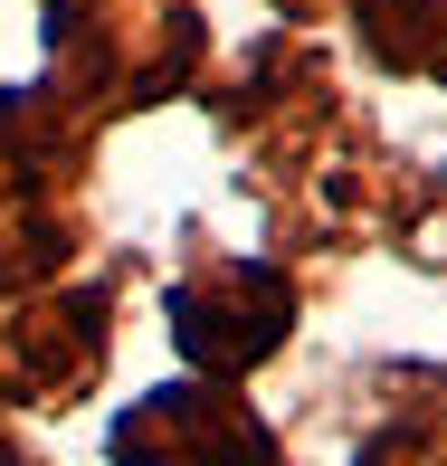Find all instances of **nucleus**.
Returning <instances> with one entry per match:
<instances>
[{
    "label": "nucleus",
    "mask_w": 447,
    "mask_h": 466,
    "mask_svg": "<svg viewBox=\"0 0 447 466\" xmlns=\"http://www.w3.org/2000/svg\"><path fill=\"white\" fill-rule=\"evenodd\" d=\"M0 466H38V457H29V448H19V438H0Z\"/></svg>",
    "instance_id": "obj_5"
},
{
    "label": "nucleus",
    "mask_w": 447,
    "mask_h": 466,
    "mask_svg": "<svg viewBox=\"0 0 447 466\" xmlns=\"http://www.w3.org/2000/svg\"><path fill=\"white\" fill-rule=\"evenodd\" d=\"M286 10H333V0H286Z\"/></svg>",
    "instance_id": "obj_6"
},
{
    "label": "nucleus",
    "mask_w": 447,
    "mask_h": 466,
    "mask_svg": "<svg viewBox=\"0 0 447 466\" xmlns=\"http://www.w3.org/2000/svg\"><path fill=\"white\" fill-rule=\"evenodd\" d=\"M295 333V295L276 267H248V258H209L200 277L172 295V343L200 380H239L258 371L276 343Z\"/></svg>",
    "instance_id": "obj_2"
},
{
    "label": "nucleus",
    "mask_w": 447,
    "mask_h": 466,
    "mask_svg": "<svg viewBox=\"0 0 447 466\" xmlns=\"http://www.w3.org/2000/svg\"><path fill=\"white\" fill-rule=\"evenodd\" d=\"M419 457H447V448H410V438H381L361 466H419Z\"/></svg>",
    "instance_id": "obj_4"
},
{
    "label": "nucleus",
    "mask_w": 447,
    "mask_h": 466,
    "mask_svg": "<svg viewBox=\"0 0 447 466\" xmlns=\"http://www.w3.org/2000/svg\"><path fill=\"white\" fill-rule=\"evenodd\" d=\"M115 466H286L229 380H172L115 419Z\"/></svg>",
    "instance_id": "obj_3"
},
{
    "label": "nucleus",
    "mask_w": 447,
    "mask_h": 466,
    "mask_svg": "<svg viewBox=\"0 0 447 466\" xmlns=\"http://www.w3.org/2000/svg\"><path fill=\"white\" fill-rule=\"evenodd\" d=\"M38 19H48L57 76L96 115L153 105L190 86V67H200V19L172 10V0H38Z\"/></svg>",
    "instance_id": "obj_1"
}]
</instances>
